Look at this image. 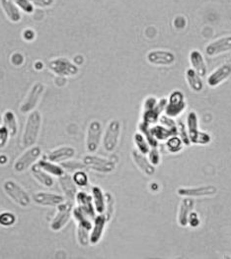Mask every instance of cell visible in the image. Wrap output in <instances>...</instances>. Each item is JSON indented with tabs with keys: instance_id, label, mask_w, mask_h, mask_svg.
Masks as SVG:
<instances>
[{
	"instance_id": "1",
	"label": "cell",
	"mask_w": 231,
	"mask_h": 259,
	"mask_svg": "<svg viewBox=\"0 0 231 259\" xmlns=\"http://www.w3.org/2000/svg\"><path fill=\"white\" fill-rule=\"evenodd\" d=\"M42 127V114L38 111H31L27 117L22 135V145L24 148L35 146L38 141Z\"/></svg>"
},
{
	"instance_id": "2",
	"label": "cell",
	"mask_w": 231,
	"mask_h": 259,
	"mask_svg": "<svg viewBox=\"0 0 231 259\" xmlns=\"http://www.w3.org/2000/svg\"><path fill=\"white\" fill-rule=\"evenodd\" d=\"M3 190L9 196V198L19 205L20 207H28L31 204V197L29 193L16 182L12 180L5 181L3 184Z\"/></svg>"
},
{
	"instance_id": "3",
	"label": "cell",
	"mask_w": 231,
	"mask_h": 259,
	"mask_svg": "<svg viewBox=\"0 0 231 259\" xmlns=\"http://www.w3.org/2000/svg\"><path fill=\"white\" fill-rule=\"evenodd\" d=\"M42 156V148L40 146H32L27 149L14 162L13 169L15 172L21 174L34 166Z\"/></svg>"
},
{
	"instance_id": "4",
	"label": "cell",
	"mask_w": 231,
	"mask_h": 259,
	"mask_svg": "<svg viewBox=\"0 0 231 259\" xmlns=\"http://www.w3.org/2000/svg\"><path fill=\"white\" fill-rule=\"evenodd\" d=\"M121 132H122L121 121L118 119L111 120L103 134V147L107 152L112 153L115 151L120 141Z\"/></svg>"
},
{
	"instance_id": "5",
	"label": "cell",
	"mask_w": 231,
	"mask_h": 259,
	"mask_svg": "<svg viewBox=\"0 0 231 259\" xmlns=\"http://www.w3.org/2000/svg\"><path fill=\"white\" fill-rule=\"evenodd\" d=\"M45 89L46 87L42 82H36L30 89L23 103L21 104L20 111L22 113H30L31 111H35L43 94L45 92Z\"/></svg>"
},
{
	"instance_id": "6",
	"label": "cell",
	"mask_w": 231,
	"mask_h": 259,
	"mask_svg": "<svg viewBox=\"0 0 231 259\" xmlns=\"http://www.w3.org/2000/svg\"><path fill=\"white\" fill-rule=\"evenodd\" d=\"M49 69L54 72L55 74L63 77H69V76H75L78 74L79 69L76 65L70 61L67 58H57L54 60H51L48 64Z\"/></svg>"
},
{
	"instance_id": "7",
	"label": "cell",
	"mask_w": 231,
	"mask_h": 259,
	"mask_svg": "<svg viewBox=\"0 0 231 259\" xmlns=\"http://www.w3.org/2000/svg\"><path fill=\"white\" fill-rule=\"evenodd\" d=\"M186 109V102H185V97L184 94L176 90L170 94L168 102L165 107V115L174 118L180 115L183 111Z\"/></svg>"
},
{
	"instance_id": "8",
	"label": "cell",
	"mask_w": 231,
	"mask_h": 259,
	"mask_svg": "<svg viewBox=\"0 0 231 259\" xmlns=\"http://www.w3.org/2000/svg\"><path fill=\"white\" fill-rule=\"evenodd\" d=\"M82 162L86 167L103 174L112 172L115 168V163L114 161L93 155H86L83 158Z\"/></svg>"
},
{
	"instance_id": "9",
	"label": "cell",
	"mask_w": 231,
	"mask_h": 259,
	"mask_svg": "<svg viewBox=\"0 0 231 259\" xmlns=\"http://www.w3.org/2000/svg\"><path fill=\"white\" fill-rule=\"evenodd\" d=\"M217 193V187L213 185H204L197 187H180L177 189V194L181 197H210Z\"/></svg>"
},
{
	"instance_id": "10",
	"label": "cell",
	"mask_w": 231,
	"mask_h": 259,
	"mask_svg": "<svg viewBox=\"0 0 231 259\" xmlns=\"http://www.w3.org/2000/svg\"><path fill=\"white\" fill-rule=\"evenodd\" d=\"M102 124L98 120L90 122L86 135V149L89 153H95L102 140Z\"/></svg>"
},
{
	"instance_id": "11",
	"label": "cell",
	"mask_w": 231,
	"mask_h": 259,
	"mask_svg": "<svg viewBox=\"0 0 231 259\" xmlns=\"http://www.w3.org/2000/svg\"><path fill=\"white\" fill-rule=\"evenodd\" d=\"M72 204L71 202L59 204L58 206V213L52 220L50 228L54 232H58L68 223L72 214Z\"/></svg>"
},
{
	"instance_id": "12",
	"label": "cell",
	"mask_w": 231,
	"mask_h": 259,
	"mask_svg": "<svg viewBox=\"0 0 231 259\" xmlns=\"http://www.w3.org/2000/svg\"><path fill=\"white\" fill-rule=\"evenodd\" d=\"M146 59L153 65H172L176 61V56L169 51L155 50L147 54Z\"/></svg>"
},
{
	"instance_id": "13",
	"label": "cell",
	"mask_w": 231,
	"mask_h": 259,
	"mask_svg": "<svg viewBox=\"0 0 231 259\" xmlns=\"http://www.w3.org/2000/svg\"><path fill=\"white\" fill-rule=\"evenodd\" d=\"M231 51V37H223L213 40L210 45L207 46L205 52L207 56H218L220 54H224Z\"/></svg>"
},
{
	"instance_id": "14",
	"label": "cell",
	"mask_w": 231,
	"mask_h": 259,
	"mask_svg": "<svg viewBox=\"0 0 231 259\" xmlns=\"http://www.w3.org/2000/svg\"><path fill=\"white\" fill-rule=\"evenodd\" d=\"M32 199L34 202L42 206H58L59 204L63 203L65 201L62 195L51 193V192H36L33 194Z\"/></svg>"
},
{
	"instance_id": "15",
	"label": "cell",
	"mask_w": 231,
	"mask_h": 259,
	"mask_svg": "<svg viewBox=\"0 0 231 259\" xmlns=\"http://www.w3.org/2000/svg\"><path fill=\"white\" fill-rule=\"evenodd\" d=\"M108 222V219L105 214H98L93 219V225L90 232V243L95 245L99 241H101L106 224Z\"/></svg>"
},
{
	"instance_id": "16",
	"label": "cell",
	"mask_w": 231,
	"mask_h": 259,
	"mask_svg": "<svg viewBox=\"0 0 231 259\" xmlns=\"http://www.w3.org/2000/svg\"><path fill=\"white\" fill-rule=\"evenodd\" d=\"M75 153L76 151L73 147L62 146V147L52 150L48 155H46V159L54 163H61V162L72 159L75 156Z\"/></svg>"
},
{
	"instance_id": "17",
	"label": "cell",
	"mask_w": 231,
	"mask_h": 259,
	"mask_svg": "<svg viewBox=\"0 0 231 259\" xmlns=\"http://www.w3.org/2000/svg\"><path fill=\"white\" fill-rule=\"evenodd\" d=\"M58 181H59L60 187L64 193V196L69 202H72L75 199L77 192H78L76 184L74 183L72 177L64 172L62 176L58 178Z\"/></svg>"
},
{
	"instance_id": "18",
	"label": "cell",
	"mask_w": 231,
	"mask_h": 259,
	"mask_svg": "<svg viewBox=\"0 0 231 259\" xmlns=\"http://www.w3.org/2000/svg\"><path fill=\"white\" fill-rule=\"evenodd\" d=\"M78 207L90 218L94 219L96 216V211L93 203V198L84 191H78L75 197Z\"/></svg>"
},
{
	"instance_id": "19",
	"label": "cell",
	"mask_w": 231,
	"mask_h": 259,
	"mask_svg": "<svg viewBox=\"0 0 231 259\" xmlns=\"http://www.w3.org/2000/svg\"><path fill=\"white\" fill-rule=\"evenodd\" d=\"M231 76V65L223 64L215 69L212 74L208 77V85L212 88H215L227 80Z\"/></svg>"
},
{
	"instance_id": "20",
	"label": "cell",
	"mask_w": 231,
	"mask_h": 259,
	"mask_svg": "<svg viewBox=\"0 0 231 259\" xmlns=\"http://www.w3.org/2000/svg\"><path fill=\"white\" fill-rule=\"evenodd\" d=\"M194 206H195V201L192 197H184L181 200L179 205V210H178V216H177V221L181 227L188 226V219H189L190 213L194 210Z\"/></svg>"
},
{
	"instance_id": "21",
	"label": "cell",
	"mask_w": 231,
	"mask_h": 259,
	"mask_svg": "<svg viewBox=\"0 0 231 259\" xmlns=\"http://www.w3.org/2000/svg\"><path fill=\"white\" fill-rule=\"evenodd\" d=\"M132 158L135 162V166L138 167L144 175L146 176H153L155 174V166H153L149 159L138 150L132 151Z\"/></svg>"
},
{
	"instance_id": "22",
	"label": "cell",
	"mask_w": 231,
	"mask_h": 259,
	"mask_svg": "<svg viewBox=\"0 0 231 259\" xmlns=\"http://www.w3.org/2000/svg\"><path fill=\"white\" fill-rule=\"evenodd\" d=\"M189 58L192 64V69L201 77H205L208 72V67L203 55L199 51L195 50L190 53Z\"/></svg>"
},
{
	"instance_id": "23",
	"label": "cell",
	"mask_w": 231,
	"mask_h": 259,
	"mask_svg": "<svg viewBox=\"0 0 231 259\" xmlns=\"http://www.w3.org/2000/svg\"><path fill=\"white\" fill-rule=\"evenodd\" d=\"M0 4L7 18L13 23H19L22 20V16H21L19 9L17 8L13 0H0Z\"/></svg>"
},
{
	"instance_id": "24",
	"label": "cell",
	"mask_w": 231,
	"mask_h": 259,
	"mask_svg": "<svg viewBox=\"0 0 231 259\" xmlns=\"http://www.w3.org/2000/svg\"><path fill=\"white\" fill-rule=\"evenodd\" d=\"M31 174L38 184L45 187L50 188V187H53L55 185L53 177L50 174H48L47 171H45L43 168L38 167L37 164H35L34 166L31 167Z\"/></svg>"
},
{
	"instance_id": "25",
	"label": "cell",
	"mask_w": 231,
	"mask_h": 259,
	"mask_svg": "<svg viewBox=\"0 0 231 259\" xmlns=\"http://www.w3.org/2000/svg\"><path fill=\"white\" fill-rule=\"evenodd\" d=\"M187 130L189 134V138L191 143L194 144L198 134L201 130H199V117L196 111H190L187 115Z\"/></svg>"
},
{
	"instance_id": "26",
	"label": "cell",
	"mask_w": 231,
	"mask_h": 259,
	"mask_svg": "<svg viewBox=\"0 0 231 259\" xmlns=\"http://www.w3.org/2000/svg\"><path fill=\"white\" fill-rule=\"evenodd\" d=\"M92 191V198H93V203L95 207V211L98 214H104L105 209H106V197L105 194L103 193L102 189L99 186H92L91 188Z\"/></svg>"
},
{
	"instance_id": "27",
	"label": "cell",
	"mask_w": 231,
	"mask_h": 259,
	"mask_svg": "<svg viewBox=\"0 0 231 259\" xmlns=\"http://www.w3.org/2000/svg\"><path fill=\"white\" fill-rule=\"evenodd\" d=\"M186 80L190 87V89L194 92H201L204 88V84L202 81V77L198 74L192 68H189L186 71Z\"/></svg>"
},
{
	"instance_id": "28",
	"label": "cell",
	"mask_w": 231,
	"mask_h": 259,
	"mask_svg": "<svg viewBox=\"0 0 231 259\" xmlns=\"http://www.w3.org/2000/svg\"><path fill=\"white\" fill-rule=\"evenodd\" d=\"M36 164L41 168H43L45 171L50 174L51 176H56L59 178L60 176H62L64 174V169L61 166H58L57 165V163L51 162L47 159H40Z\"/></svg>"
},
{
	"instance_id": "29",
	"label": "cell",
	"mask_w": 231,
	"mask_h": 259,
	"mask_svg": "<svg viewBox=\"0 0 231 259\" xmlns=\"http://www.w3.org/2000/svg\"><path fill=\"white\" fill-rule=\"evenodd\" d=\"M3 125L8 130L10 136H15L17 134L18 122L16 114L13 111H5L3 114Z\"/></svg>"
},
{
	"instance_id": "30",
	"label": "cell",
	"mask_w": 231,
	"mask_h": 259,
	"mask_svg": "<svg viewBox=\"0 0 231 259\" xmlns=\"http://www.w3.org/2000/svg\"><path fill=\"white\" fill-rule=\"evenodd\" d=\"M150 131L157 141H166L169 137L176 135L171 130L163 125H154L153 127H150Z\"/></svg>"
},
{
	"instance_id": "31",
	"label": "cell",
	"mask_w": 231,
	"mask_h": 259,
	"mask_svg": "<svg viewBox=\"0 0 231 259\" xmlns=\"http://www.w3.org/2000/svg\"><path fill=\"white\" fill-rule=\"evenodd\" d=\"M134 141H135V146H136V150H138L140 153L147 155L149 150H150V145L147 142L145 136L142 133H135L134 136Z\"/></svg>"
},
{
	"instance_id": "32",
	"label": "cell",
	"mask_w": 231,
	"mask_h": 259,
	"mask_svg": "<svg viewBox=\"0 0 231 259\" xmlns=\"http://www.w3.org/2000/svg\"><path fill=\"white\" fill-rule=\"evenodd\" d=\"M184 146L185 145H184L183 141L177 135H173L166 140V147L170 153H178V152L182 151Z\"/></svg>"
},
{
	"instance_id": "33",
	"label": "cell",
	"mask_w": 231,
	"mask_h": 259,
	"mask_svg": "<svg viewBox=\"0 0 231 259\" xmlns=\"http://www.w3.org/2000/svg\"><path fill=\"white\" fill-rule=\"evenodd\" d=\"M90 232L91 230L83 226L77 225V239L81 245L86 246L90 243Z\"/></svg>"
},
{
	"instance_id": "34",
	"label": "cell",
	"mask_w": 231,
	"mask_h": 259,
	"mask_svg": "<svg viewBox=\"0 0 231 259\" xmlns=\"http://www.w3.org/2000/svg\"><path fill=\"white\" fill-rule=\"evenodd\" d=\"M63 169L67 170V171H77V170H83L85 168H87V167L83 164V162H77V161H71L70 160H67V162H61V165H60Z\"/></svg>"
},
{
	"instance_id": "35",
	"label": "cell",
	"mask_w": 231,
	"mask_h": 259,
	"mask_svg": "<svg viewBox=\"0 0 231 259\" xmlns=\"http://www.w3.org/2000/svg\"><path fill=\"white\" fill-rule=\"evenodd\" d=\"M177 130H178L177 135H179V137H180L181 140L183 141L184 145H185V146H190V145H191V141H190V138H189L188 130H187V126L184 124L183 121H181V120L178 121Z\"/></svg>"
},
{
	"instance_id": "36",
	"label": "cell",
	"mask_w": 231,
	"mask_h": 259,
	"mask_svg": "<svg viewBox=\"0 0 231 259\" xmlns=\"http://www.w3.org/2000/svg\"><path fill=\"white\" fill-rule=\"evenodd\" d=\"M16 223V216L11 212L0 213V225L3 227H10Z\"/></svg>"
},
{
	"instance_id": "37",
	"label": "cell",
	"mask_w": 231,
	"mask_h": 259,
	"mask_svg": "<svg viewBox=\"0 0 231 259\" xmlns=\"http://www.w3.org/2000/svg\"><path fill=\"white\" fill-rule=\"evenodd\" d=\"M159 121L161 122V125L167 127L168 130H171L173 133H175L177 135L178 133V130H177V124L176 122L174 121L173 118L167 116V115H162L159 117Z\"/></svg>"
},
{
	"instance_id": "38",
	"label": "cell",
	"mask_w": 231,
	"mask_h": 259,
	"mask_svg": "<svg viewBox=\"0 0 231 259\" xmlns=\"http://www.w3.org/2000/svg\"><path fill=\"white\" fill-rule=\"evenodd\" d=\"M72 179H73V181L76 184L77 186L83 187V186H86L88 185V177L83 170L75 171L72 176Z\"/></svg>"
},
{
	"instance_id": "39",
	"label": "cell",
	"mask_w": 231,
	"mask_h": 259,
	"mask_svg": "<svg viewBox=\"0 0 231 259\" xmlns=\"http://www.w3.org/2000/svg\"><path fill=\"white\" fill-rule=\"evenodd\" d=\"M13 2L27 14H32L34 12V5L30 0H13Z\"/></svg>"
},
{
	"instance_id": "40",
	"label": "cell",
	"mask_w": 231,
	"mask_h": 259,
	"mask_svg": "<svg viewBox=\"0 0 231 259\" xmlns=\"http://www.w3.org/2000/svg\"><path fill=\"white\" fill-rule=\"evenodd\" d=\"M212 141V138H211V135L206 133V132H203V131H200V133L198 134L194 144H200V145H207L209 144L210 142Z\"/></svg>"
},
{
	"instance_id": "41",
	"label": "cell",
	"mask_w": 231,
	"mask_h": 259,
	"mask_svg": "<svg viewBox=\"0 0 231 259\" xmlns=\"http://www.w3.org/2000/svg\"><path fill=\"white\" fill-rule=\"evenodd\" d=\"M9 137H10V133L8 130L4 125H1L0 126V149H3L7 145Z\"/></svg>"
},
{
	"instance_id": "42",
	"label": "cell",
	"mask_w": 231,
	"mask_h": 259,
	"mask_svg": "<svg viewBox=\"0 0 231 259\" xmlns=\"http://www.w3.org/2000/svg\"><path fill=\"white\" fill-rule=\"evenodd\" d=\"M148 159H149L150 163L155 167L160 164V159L161 158H160V153L157 150V147L150 148L149 152H148Z\"/></svg>"
},
{
	"instance_id": "43",
	"label": "cell",
	"mask_w": 231,
	"mask_h": 259,
	"mask_svg": "<svg viewBox=\"0 0 231 259\" xmlns=\"http://www.w3.org/2000/svg\"><path fill=\"white\" fill-rule=\"evenodd\" d=\"M33 5L40 8H49L55 4V0H30Z\"/></svg>"
},
{
	"instance_id": "44",
	"label": "cell",
	"mask_w": 231,
	"mask_h": 259,
	"mask_svg": "<svg viewBox=\"0 0 231 259\" xmlns=\"http://www.w3.org/2000/svg\"><path fill=\"white\" fill-rule=\"evenodd\" d=\"M188 225H190L192 228H197L200 225V218L196 212L192 211L190 213V216L188 219Z\"/></svg>"
},
{
	"instance_id": "45",
	"label": "cell",
	"mask_w": 231,
	"mask_h": 259,
	"mask_svg": "<svg viewBox=\"0 0 231 259\" xmlns=\"http://www.w3.org/2000/svg\"><path fill=\"white\" fill-rule=\"evenodd\" d=\"M157 101L155 98H148L144 103V111H150L155 108Z\"/></svg>"
},
{
	"instance_id": "46",
	"label": "cell",
	"mask_w": 231,
	"mask_h": 259,
	"mask_svg": "<svg viewBox=\"0 0 231 259\" xmlns=\"http://www.w3.org/2000/svg\"><path fill=\"white\" fill-rule=\"evenodd\" d=\"M24 38L26 39V40H28V41H30V40H32L34 37H35V34H34V31L33 30H26L25 32H24Z\"/></svg>"
},
{
	"instance_id": "47",
	"label": "cell",
	"mask_w": 231,
	"mask_h": 259,
	"mask_svg": "<svg viewBox=\"0 0 231 259\" xmlns=\"http://www.w3.org/2000/svg\"><path fill=\"white\" fill-rule=\"evenodd\" d=\"M1 125H3V116L1 115V113H0V126Z\"/></svg>"
}]
</instances>
